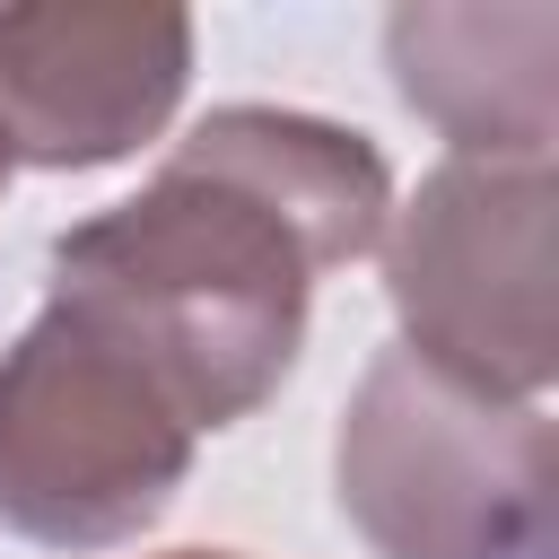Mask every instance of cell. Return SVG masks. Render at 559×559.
I'll return each instance as SVG.
<instances>
[{"mask_svg":"<svg viewBox=\"0 0 559 559\" xmlns=\"http://www.w3.org/2000/svg\"><path fill=\"white\" fill-rule=\"evenodd\" d=\"M384 236V157L358 131L227 105L210 114L140 201L52 245V306L96 323L175 419H245L297 358L314 271Z\"/></svg>","mask_w":559,"mask_h":559,"instance_id":"1","label":"cell"},{"mask_svg":"<svg viewBox=\"0 0 559 559\" xmlns=\"http://www.w3.org/2000/svg\"><path fill=\"white\" fill-rule=\"evenodd\" d=\"M341 507L384 559H542L550 419L419 349H384L341 419Z\"/></svg>","mask_w":559,"mask_h":559,"instance_id":"2","label":"cell"},{"mask_svg":"<svg viewBox=\"0 0 559 559\" xmlns=\"http://www.w3.org/2000/svg\"><path fill=\"white\" fill-rule=\"evenodd\" d=\"M183 463L192 428L140 358L44 297L0 358V524L61 550H105L166 515Z\"/></svg>","mask_w":559,"mask_h":559,"instance_id":"3","label":"cell"},{"mask_svg":"<svg viewBox=\"0 0 559 559\" xmlns=\"http://www.w3.org/2000/svg\"><path fill=\"white\" fill-rule=\"evenodd\" d=\"M402 349L472 376L480 393L533 402L550 384V157H454L419 183L393 236Z\"/></svg>","mask_w":559,"mask_h":559,"instance_id":"4","label":"cell"},{"mask_svg":"<svg viewBox=\"0 0 559 559\" xmlns=\"http://www.w3.org/2000/svg\"><path fill=\"white\" fill-rule=\"evenodd\" d=\"M183 9H0V148L35 166L122 157L183 96Z\"/></svg>","mask_w":559,"mask_h":559,"instance_id":"5","label":"cell"},{"mask_svg":"<svg viewBox=\"0 0 559 559\" xmlns=\"http://www.w3.org/2000/svg\"><path fill=\"white\" fill-rule=\"evenodd\" d=\"M533 9H402L393 70L402 96L454 131L463 157H550V70H498Z\"/></svg>","mask_w":559,"mask_h":559,"instance_id":"6","label":"cell"},{"mask_svg":"<svg viewBox=\"0 0 559 559\" xmlns=\"http://www.w3.org/2000/svg\"><path fill=\"white\" fill-rule=\"evenodd\" d=\"M175 559H210V550H175Z\"/></svg>","mask_w":559,"mask_h":559,"instance_id":"7","label":"cell"},{"mask_svg":"<svg viewBox=\"0 0 559 559\" xmlns=\"http://www.w3.org/2000/svg\"><path fill=\"white\" fill-rule=\"evenodd\" d=\"M0 175H9V148H0Z\"/></svg>","mask_w":559,"mask_h":559,"instance_id":"8","label":"cell"}]
</instances>
